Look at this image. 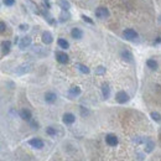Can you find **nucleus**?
Wrapping results in <instances>:
<instances>
[{
    "label": "nucleus",
    "mask_w": 161,
    "mask_h": 161,
    "mask_svg": "<svg viewBox=\"0 0 161 161\" xmlns=\"http://www.w3.org/2000/svg\"><path fill=\"white\" fill-rule=\"evenodd\" d=\"M57 45L60 46L61 48H63V50H67V48L69 47V43H68V41L66 40V39H62V37L57 40Z\"/></svg>",
    "instance_id": "nucleus-23"
},
{
    "label": "nucleus",
    "mask_w": 161,
    "mask_h": 161,
    "mask_svg": "<svg viewBox=\"0 0 161 161\" xmlns=\"http://www.w3.org/2000/svg\"><path fill=\"white\" fill-rule=\"evenodd\" d=\"M19 29H20L21 31H27L29 30V25L27 24H21L20 26H19Z\"/></svg>",
    "instance_id": "nucleus-31"
},
{
    "label": "nucleus",
    "mask_w": 161,
    "mask_h": 161,
    "mask_svg": "<svg viewBox=\"0 0 161 161\" xmlns=\"http://www.w3.org/2000/svg\"><path fill=\"white\" fill-rule=\"evenodd\" d=\"M42 3H43V5L46 6V9H51V3H50V0H42Z\"/></svg>",
    "instance_id": "nucleus-33"
},
{
    "label": "nucleus",
    "mask_w": 161,
    "mask_h": 161,
    "mask_svg": "<svg viewBox=\"0 0 161 161\" xmlns=\"http://www.w3.org/2000/svg\"><path fill=\"white\" fill-rule=\"evenodd\" d=\"M146 66H147V68H150L153 71L158 69V62L154 60V58H149V60L146 61Z\"/></svg>",
    "instance_id": "nucleus-21"
},
{
    "label": "nucleus",
    "mask_w": 161,
    "mask_h": 161,
    "mask_svg": "<svg viewBox=\"0 0 161 161\" xmlns=\"http://www.w3.org/2000/svg\"><path fill=\"white\" fill-rule=\"evenodd\" d=\"M102 94H103L104 99H108L110 97V87H109L108 83H103V86H102Z\"/></svg>",
    "instance_id": "nucleus-17"
},
{
    "label": "nucleus",
    "mask_w": 161,
    "mask_h": 161,
    "mask_svg": "<svg viewBox=\"0 0 161 161\" xmlns=\"http://www.w3.org/2000/svg\"><path fill=\"white\" fill-rule=\"evenodd\" d=\"M159 43H161V36H159L156 40L154 41V45H159Z\"/></svg>",
    "instance_id": "nucleus-34"
},
{
    "label": "nucleus",
    "mask_w": 161,
    "mask_h": 161,
    "mask_svg": "<svg viewBox=\"0 0 161 161\" xmlns=\"http://www.w3.org/2000/svg\"><path fill=\"white\" fill-rule=\"evenodd\" d=\"M27 144L30 146H32L34 149H39V150L45 146V142H43V140H41L40 138H32V139H30L27 141Z\"/></svg>",
    "instance_id": "nucleus-6"
},
{
    "label": "nucleus",
    "mask_w": 161,
    "mask_h": 161,
    "mask_svg": "<svg viewBox=\"0 0 161 161\" xmlns=\"http://www.w3.org/2000/svg\"><path fill=\"white\" fill-rule=\"evenodd\" d=\"M41 41L45 43V45H51L53 42V36L50 31H43L42 35H41Z\"/></svg>",
    "instance_id": "nucleus-9"
},
{
    "label": "nucleus",
    "mask_w": 161,
    "mask_h": 161,
    "mask_svg": "<svg viewBox=\"0 0 161 161\" xmlns=\"http://www.w3.org/2000/svg\"><path fill=\"white\" fill-rule=\"evenodd\" d=\"M3 4L5 6H13L15 4V0H3Z\"/></svg>",
    "instance_id": "nucleus-30"
},
{
    "label": "nucleus",
    "mask_w": 161,
    "mask_h": 161,
    "mask_svg": "<svg viewBox=\"0 0 161 161\" xmlns=\"http://www.w3.org/2000/svg\"><path fill=\"white\" fill-rule=\"evenodd\" d=\"M6 30V22L5 21H0V32L4 34Z\"/></svg>",
    "instance_id": "nucleus-29"
},
{
    "label": "nucleus",
    "mask_w": 161,
    "mask_h": 161,
    "mask_svg": "<svg viewBox=\"0 0 161 161\" xmlns=\"http://www.w3.org/2000/svg\"><path fill=\"white\" fill-rule=\"evenodd\" d=\"M13 43L10 41H1V56H8L11 51Z\"/></svg>",
    "instance_id": "nucleus-7"
},
{
    "label": "nucleus",
    "mask_w": 161,
    "mask_h": 161,
    "mask_svg": "<svg viewBox=\"0 0 161 161\" xmlns=\"http://www.w3.org/2000/svg\"><path fill=\"white\" fill-rule=\"evenodd\" d=\"M43 99L47 104H53L57 101V94L55 92H46L45 96H43Z\"/></svg>",
    "instance_id": "nucleus-8"
},
{
    "label": "nucleus",
    "mask_w": 161,
    "mask_h": 161,
    "mask_svg": "<svg viewBox=\"0 0 161 161\" xmlns=\"http://www.w3.org/2000/svg\"><path fill=\"white\" fill-rule=\"evenodd\" d=\"M80 18H82V20L84 21V22H87V24H89V25H93V24H94V21L92 20L91 18H88V16H86V15H82Z\"/></svg>",
    "instance_id": "nucleus-27"
},
{
    "label": "nucleus",
    "mask_w": 161,
    "mask_h": 161,
    "mask_svg": "<svg viewBox=\"0 0 161 161\" xmlns=\"http://www.w3.org/2000/svg\"><path fill=\"white\" fill-rule=\"evenodd\" d=\"M18 42H19V37H18V36H16V37H15V41H14V43H15V45H16V43H18Z\"/></svg>",
    "instance_id": "nucleus-35"
},
{
    "label": "nucleus",
    "mask_w": 161,
    "mask_h": 161,
    "mask_svg": "<svg viewBox=\"0 0 161 161\" xmlns=\"http://www.w3.org/2000/svg\"><path fill=\"white\" fill-rule=\"evenodd\" d=\"M129 94L125 92V91H119L117 94H115V101L118 102L119 104H125L126 102H129Z\"/></svg>",
    "instance_id": "nucleus-5"
},
{
    "label": "nucleus",
    "mask_w": 161,
    "mask_h": 161,
    "mask_svg": "<svg viewBox=\"0 0 161 161\" xmlns=\"http://www.w3.org/2000/svg\"><path fill=\"white\" fill-rule=\"evenodd\" d=\"M123 37L128 41H135L138 39V32L133 29H125L123 31Z\"/></svg>",
    "instance_id": "nucleus-3"
},
{
    "label": "nucleus",
    "mask_w": 161,
    "mask_h": 161,
    "mask_svg": "<svg viewBox=\"0 0 161 161\" xmlns=\"http://www.w3.org/2000/svg\"><path fill=\"white\" fill-rule=\"evenodd\" d=\"M154 147H155V142L153 140L147 139V140L145 141V153H146V154H150V153L154 150Z\"/></svg>",
    "instance_id": "nucleus-19"
},
{
    "label": "nucleus",
    "mask_w": 161,
    "mask_h": 161,
    "mask_svg": "<svg viewBox=\"0 0 161 161\" xmlns=\"http://www.w3.org/2000/svg\"><path fill=\"white\" fill-rule=\"evenodd\" d=\"M62 121H63L66 125H71V124H73V123L76 121V117H75V114H72V113H64L63 117H62Z\"/></svg>",
    "instance_id": "nucleus-13"
},
{
    "label": "nucleus",
    "mask_w": 161,
    "mask_h": 161,
    "mask_svg": "<svg viewBox=\"0 0 161 161\" xmlns=\"http://www.w3.org/2000/svg\"><path fill=\"white\" fill-rule=\"evenodd\" d=\"M71 19V14H69V11L68 10H62L60 14V16H58V20L61 22H66V21H68Z\"/></svg>",
    "instance_id": "nucleus-18"
},
{
    "label": "nucleus",
    "mask_w": 161,
    "mask_h": 161,
    "mask_svg": "<svg viewBox=\"0 0 161 161\" xmlns=\"http://www.w3.org/2000/svg\"><path fill=\"white\" fill-rule=\"evenodd\" d=\"M29 123H30V126H31L32 129H39V126H40V125H39V123H37L36 120H32V119H31Z\"/></svg>",
    "instance_id": "nucleus-28"
},
{
    "label": "nucleus",
    "mask_w": 161,
    "mask_h": 161,
    "mask_svg": "<svg viewBox=\"0 0 161 161\" xmlns=\"http://www.w3.org/2000/svg\"><path fill=\"white\" fill-rule=\"evenodd\" d=\"M57 3L62 10H69V8H71L69 1H67V0H57Z\"/></svg>",
    "instance_id": "nucleus-22"
},
{
    "label": "nucleus",
    "mask_w": 161,
    "mask_h": 161,
    "mask_svg": "<svg viewBox=\"0 0 161 161\" xmlns=\"http://www.w3.org/2000/svg\"><path fill=\"white\" fill-rule=\"evenodd\" d=\"M55 57H56V61L61 64H67L69 62L68 55L66 52H63V51H56L55 52Z\"/></svg>",
    "instance_id": "nucleus-4"
},
{
    "label": "nucleus",
    "mask_w": 161,
    "mask_h": 161,
    "mask_svg": "<svg viewBox=\"0 0 161 161\" xmlns=\"http://www.w3.org/2000/svg\"><path fill=\"white\" fill-rule=\"evenodd\" d=\"M46 134L50 135V136H55V135L57 134L56 128H53V126H47V128H46Z\"/></svg>",
    "instance_id": "nucleus-25"
},
{
    "label": "nucleus",
    "mask_w": 161,
    "mask_h": 161,
    "mask_svg": "<svg viewBox=\"0 0 161 161\" xmlns=\"http://www.w3.org/2000/svg\"><path fill=\"white\" fill-rule=\"evenodd\" d=\"M94 14H96V16H97L98 19H108V18L110 16V11H109L108 8H105V6H98V8L96 9Z\"/></svg>",
    "instance_id": "nucleus-1"
},
{
    "label": "nucleus",
    "mask_w": 161,
    "mask_h": 161,
    "mask_svg": "<svg viewBox=\"0 0 161 161\" xmlns=\"http://www.w3.org/2000/svg\"><path fill=\"white\" fill-rule=\"evenodd\" d=\"M19 115H20L21 119L25 121H30L31 119H32V113H31V110H29V109H26V108L21 109L20 113H19Z\"/></svg>",
    "instance_id": "nucleus-12"
},
{
    "label": "nucleus",
    "mask_w": 161,
    "mask_h": 161,
    "mask_svg": "<svg viewBox=\"0 0 161 161\" xmlns=\"http://www.w3.org/2000/svg\"><path fill=\"white\" fill-rule=\"evenodd\" d=\"M31 69H32V64L31 63H22L19 67H16L15 73L19 75V76H22V75H26V73L31 72Z\"/></svg>",
    "instance_id": "nucleus-2"
},
{
    "label": "nucleus",
    "mask_w": 161,
    "mask_h": 161,
    "mask_svg": "<svg viewBox=\"0 0 161 161\" xmlns=\"http://www.w3.org/2000/svg\"><path fill=\"white\" fill-rule=\"evenodd\" d=\"M80 88L78 86H72L69 89H68V97L71 98V99H73V98H76V97H78L80 94Z\"/></svg>",
    "instance_id": "nucleus-14"
},
{
    "label": "nucleus",
    "mask_w": 161,
    "mask_h": 161,
    "mask_svg": "<svg viewBox=\"0 0 161 161\" xmlns=\"http://www.w3.org/2000/svg\"><path fill=\"white\" fill-rule=\"evenodd\" d=\"M31 42H32V40H31L30 36H24V37L19 41V48H20V50H26L29 46H31Z\"/></svg>",
    "instance_id": "nucleus-11"
},
{
    "label": "nucleus",
    "mask_w": 161,
    "mask_h": 161,
    "mask_svg": "<svg viewBox=\"0 0 161 161\" xmlns=\"http://www.w3.org/2000/svg\"><path fill=\"white\" fill-rule=\"evenodd\" d=\"M77 68H78V71H80V73H83V75H89L91 73V69L86 64H83V63H77Z\"/></svg>",
    "instance_id": "nucleus-20"
},
{
    "label": "nucleus",
    "mask_w": 161,
    "mask_h": 161,
    "mask_svg": "<svg viewBox=\"0 0 161 161\" xmlns=\"http://www.w3.org/2000/svg\"><path fill=\"white\" fill-rule=\"evenodd\" d=\"M105 142H107L109 146H117L119 140H118V138H117L115 134H107V135H105Z\"/></svg>",
    "instance_id": "nucleus-10"
},
{
    "label": "nucleus",
    "mask_w": 161,
    "mask_h": 161,
    "mask_svg": "<svg viewBox=\"0 0 161 161\" xmlns=\"http://www.w3.org/2000/svg\"><path fill=\"white\" fill-rule=\"evenodd\" d=\"M120 57L125 61V62H133V61H134V56H133V53H131L130 51H128V50H123V51H121Z\"/></svg>",
    "instance_id": "nucleus-15"
},
{
    "label": "nucleus",
    "mask_w": 161,
    "mask_h": 161,
    "mask_svg": "<svg viewBox=\"0 0 161 161\" xmlns=\"http://www.w3.org/2000/svg\"><path fill=\"white\" fill-rule=\"evenodd\" d=\"M71 36L75 39V40H80L83 37V31L80 30V27H73L71 30Z\"/></svg>",
    "instance_id": "nucleus-16"
},
{
    "label": "nucleus",
    "mask_w": 161,
    "mask_h": 161,
    "mask_svg": "<svg viewBox=\"0 0 161 161\" xmlns=\"http://www.w3.org/2000/svg\"><path fill=\"white\" fill-rule=\"evenodd\" d=\"M80 113H82V115H83V117H86V115H88V114H89V110H88V109H84L83 107H80Z\"/></svg>",
    "instance_id": "nucleus-32"
},
{
    "label": "nucleus",
    "mask_w": 161,
    "mask_h": 161,
    "mask_svg": "<svg viewBox=\"0 0 161 161\" xmlns=\"http://www.w3.org/2000/svg\"><path fill=\"white\" fill-rule=\"evenodd\" d=\"M105 67L104 66H98L97 68H96V75L97 76H103V75H105Z\"/></svg>",
    "instance_id": "nucleus-26"
},
{
    "label": "nucleus",
    "mask_w": 161,
    "mask_h": 161,
    "mask_svg": "<svg viewBox=\"0 0 161 161\" xmlns=\"http://www.w3.org/2000/svg\"><path fill=\"white\" fill-rule=\"evenodd\" d=\"M150 117H151V119L154 121H156V123H161V114L160 113H158V112H151L150 113Z\"/></svg>",
    "instance_id": "nucleus-24"
}]
</instances>
